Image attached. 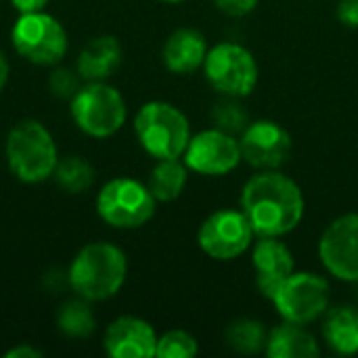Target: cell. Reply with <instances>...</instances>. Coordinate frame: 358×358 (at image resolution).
I'll list each match as a JSON object with an SVG mask.
<instances>
[{
  "label": "cell",
  "mask_w": 358,
  "mask_h": 358,
  "mask_svg": "<svg viewBox=\"0 0 358 358\" xmlns=\"http://www.w3.org/2000/svg\"><path fill=\"white\" fill-rule=\"evenodd\" d=\"M239 208L256 237H285L302 222L306 199L294 178L281 170H262L243 185Z\"/></svg>",
  "instance_id": "1"
},
{
  "label": "cell",
  "mask_w": 358,
  "mask_h": 358,
  "mask_svg": "<svg viewBox=\"0 0 358 358\" xmlns=\"http://www.w3.org/2000/svg\"><path fill=\"white\" fill-rule=\"evenodd\" d=\"M126 275V254L113 243L92 241L71 260L67 268V285L76 292V296L88 302H103L122 289Z\"/></svg>",
  "instance_id": "2"
},
{
  "label": "cell",
  "mask_w": 358,
  "mask_h": 358,
  "mask_svg": "<svg viewBox=\"0 0 358 358\" xmlns=\"http://www.w3.org/2000/svg\"><path fill=\"white\" fill-rule=\"evenodd\" d=\"M4 153L10 174L25 185L48 180L59 162L57 143L50 130L38 120L15 124L6 136Z\"/></svg>",
  "instance_id": "3"
},
{
  "label": "cell",
  "mask_w": 358,
  "mask_h": 358,
  "mask_svg": "<svg viewBox=\"0 0 358 358\" xmlns=\"http://www.w3.org/2000/svg\"><path fill=\"white\" fill-rule=\"evenodd\" d=\"M134 134L138 145L153 159L182 157L193 136L187 115L166 101H149L136 111Z\"/></svg>",
  "instance_id": "4"
},
{
  "label": "cell",
  "mask_w": 358,
  "mask_h": 358,
  "mask_svg": "<svg viewBox=\"0 0 358 358\" xmlns=\"http://www.w3.org/2000/svg\"><path fill=\"white\" fill-rule=\"evenodd\" d=\"M69 113L78 130L92 138L113 136L128 117L122 92L107 82H86L69 101Z\"/></svg>",
  "instance_id": "5"
},
{
  "label": "cell",
  "mask_w": 358,
  "mask_h": 358,
  "mask_svg": "<svg viewBox=\"0 0 358 358\" xmlns=\"http://www.w3.org/2000/svg\"><path fill=\"white\" fill-rule=\"evenodd\" d=\"M155 210L157 199L136 178H111L96 195V212L113 229H141L155 216Z\"/></svg>",
  "instance_id": "6"
},
{
  "label": "cell",
  "mask_w": 358,
  "mask_h": 358,
  "mask_svg": "<svg viewBox=\"0 0 358 358\" xmlns=\"http://www.w3.org/2000/svg\"><path fill=\"white\" fill-rule=\"evenodd\" d=\"M13 48L34 65H57L63 61L69 40L63 23L46 10L25 13L13 25Z\"/></svg>",
  "instance_id": "7"
},
{
  "label": "cell",
  "mask_w": 358,
  "mask_h": 358,
  "mask_svg": "<svg viewBox=\"0 0 358 358\" xmlns=\"http://www.w3.org/2000/svg\"><path fill=\"white\" fill-rule=\"evenodd\" d=\"M203 73L210 86L222 96L245 99L258 84L256 57L237 42H220L212 46L203 61Z\"/></svg>",
  "instance_id": "8"
},
{
  "label": "cell",
  "mask_w": 358,
  "mask_h": 358,
  "mask_svg": "<svg viewBox=\"0 0 358 358\" xmlns=\"http://www.w3.org/2000/svg\"><path fill=\"white\" fill-rule=\"evenodd\" d=\"M273 304L283 321L308 325L329 308V281L317 273H292L275 292Z\"/></svg>",
  "instance_id": "9"
},
{
  "label": "cell",
  "mask_w": 358,
  "mask_h": 358,
  "mask_svg": "<svg viewBox=\"0 0 358 358\" xmlns=\"http://www.w3.org/2000/svg\"><path fill=\"white\" fill-rule=\"evenodd\" d=\"M254 237L256 233L241 208H222L212 212L197 231L201 252L218 262H229L245 254L254 245Z\"/></svg>",
  "instance_id": "10"
},
{
  "label": "cell",
  "mask_w": 358,
  "mask_h": 358,
  "mask_svg": "<svg viewBox=\"0 0 358 358\" xmlns=\"http://www.w3.org/2000/svg\"><path fill=\"white\" fill-rule=\"evenodd\" d=\"M319 260L338 281L358 283V212L329 222L319 239Z\"/></svg>",
  "instance_id": "11"
},
{
  "label": "cell",
  "mask_w": 358,
  "mask_h": 358,
  "mask_svg": "<svg viewBox=\"0 0 358 358\" xmlns=\"http://www.w3.org/2000/svg\"><path fill=\"white\" fill-rule=\"evenodd\" d=\"M182 162L195 174L224 176L243 162L239 138L216 126L201 130L191 136L182 153Z\"/></svg>",
  "instance_id": "12"
},
{
  "label": "cell",
  "mask_w": 358,
  "mask_h": 358,
  "mask_svg": "<svg viewBox=\"0 0 358 358\" xmlns=\"http://www.w3.org/2000/svg\"><path fill=\"white\" fill-rule=\"evenodd\" d=\"M241 159L254 170H281L294 151L292 134L273 120H256L239 134Z\"/></svg>",
  "instance_id": "13"
},
{
  "label": "cell",
  "mask_w": 358,
  "mask_h": 358,
  "mask_svg": "<svg viewBox=\"0 0 358 358\" xmlns=\"http://www.w3.org/2000/svg\"><path fill=\"white\" fill-rule=\"evenodd\" d=\"M252 268L258 292L273 300L279 285L296 271V260L281 237H258L252 248Z\"/></svg>",
  "instance_id": "14"
},
{
  "label": "cell",
  "mask_w": 358,
  "mask_h": 358,
  "mask_svg": "<svg viewBox=\"0 0 358 358\" xmlns=\"http://www.w3.org/2000/svg\"><path fill=\"white\" fill-rule=\"evenodd\" d=\"M103 346L111 358H151L157 350V334L141 317H120L105 329Z\"/></svg>",
  "instance_id": "15"
},
{
  "label": "cell",
  "mask_w": 358,
  "mask_h": 358,
  "mask_svg": "<svg viewBox=\"0 0 358 358\" xmlns=\"http://www.w3.org/2000/svg\"><path fill=\"white\" fill-rule=\"evenodd\" d=\"M208 50V40L199 29L178 27L166 38L162 48V61L168 71L176 76H189L203 67Z\"/></svg>",
  "instance_id": "16"
},
{
  "label": "cell",
  "mask_w": 358,
  "mask_h": 358,
  "mask_svg": "<svg viewBox=\"0 0 358 358\" xmlns=\"http://www.w3.org/2000/svg\"><path fill=\"white\" fill-rule=\"evenodd\" d=\"M122 57L124 50L115 36H94L80 50L76 69L86 82H105L120 69Z\"/></svg>",
  "instance_id": "17"
},
{
  "label": "cell",
  "mask_w": 358,
  "mask_h": 358,
  "mask_svg": "<svg viewBox=\"0 0 358 358\" xmlns=\"http://www.w3.org/2000/svg\"><path fill=\"white\" fill-rule=\"evenodd\" d=\"M321 334L327 348L340 357L358 355V308L355 304L329 306L321 317Z\"/></svg>",
  "instance_id": "18"
},
{
  "label": "cell",
  "mask_w": 358,
  "mask_h": 358,
  "mask_svg": "<svg viewBox=\"0 0 358 358\" xmlns=\"http://www.w3.org/2000/svg\"><path fill=\"white\" fill-rule=\"evenodd\" d=\"M268 358H317L321 357V344L304 325L283 321L268 331L266 348Z\"/></svg>",
  "instance_id": "19"
},
{
  "label": "cell",
  "mask_w": 358,
  "mask_h": 358,
  "mask_svg": "<svg viewBox=\"0 0 358 358\" xmlns=\"http://www.w3.org/2000/svg\"><path fill=\"white\" fill-rule=\"evenodd\" d=\"M187 182H189V168L185 162H180V157H174V159H157V164L149 174L147 187L151 189L157 201L168 203L182 195Z\"/></svg>",
  "instance_id": "20"
},
{
  "label": "cell",
  "mask_w": 358,
  "mask_h": 358,
  "mask_svg": "<svg viewBox=\"0 0 358 358\" xmlns=\"http://www.w3.org/2000/svg\"><path fill=\"white\" fill-rule=\"evenodd\" d=\"M266 340H268V331H266L264 323L250 319V317L235 319L233 323H229V327L224 331L227 346L239 355L262 352L266 348Z\"/></svg>",
  "instance_id": "21"
},
{
  "label": "cell",
  "mask_w": 358,
  "mask_h": 358,
  "mask_svg": "<svg viewBox=\"0 0 358 358\" xmlns=\"http://www.w3.org/2000/svg\"><path fill=\"white\" fill-rule=\"evenodd\" d=\"M57 327L67 338H88L96 329L94 313L84 298L67 300L57 313Z\"/></svg>",
  "instance_id": "22"
},
{
  "label": "cell",
  "mask_w": 358,
  "mask_h": 358,
  "mask_svg": "<svg viewBox=\"0 0 358 358\" xmlns=\"http://www.w3.org/2000/svg\"><path fill=\"white\" fill-rule=\"evenodd\" d=\"M52 178L65 193L78 195L94 185V168L82 155H67L57 162Z\"/></svg>",
  "instance_id": "23"
},
{
  "label": "cell",
  "mask_w": 358,
  "mask_h": 358,
  "mask_svg": "<svg viewBox=\"0 0 358 358\" xmlns=\"http://www.w3.org/2000/svg\"><path fill=\"white\" fill-rule=\"evenodd\" d=\"M212 122H214L216 128H220V130H224L229 134H241L252 120H250L248 109L239 103V99L224 96L214 105Z\"/></svg>",
  "instance_id": "24"
},
{
  "label": "cell",
  "mask_w": 358,
  "mask_h": 358,
  "mask_svg": "<svg viewBox=\"0 0 358 358\" xmlns=\"http://www.w3.org/2000/svg\"><path fill=\"white\" fill-rule=\"evenodd\" d=\"M199 352L195 336L185 329H172L157 338V358H193Z\"/></svg>",
  "instance_id": "25"
},
{
  "label": "cell",
  "mask_w": 358,
  "mask_h": 358,
  "mask_svg": "<svg viewBox=\"0 0 358 358\" xmlns=\"http://www.w3.org/2000/svg\"><path fill=\"white\" fill-rule=\"evenodd\" d=\"M80 73L78 69H69V67H59L50 73L48 78V88L57 99H73V94L82 88L80 86Z\"/></svg>",
  "instance_id": "26"
},
{
  "label": "cell",
  "mask_w": 358,
  "mask_h": 358,
  "mask_svg": "<svg viewBox=\"0 0 358 358\" xmlns=\"http://www.w3.org/2000/svg\"><path fill=\"white\" fill-rule=\"evenodd\" d=\"M260 0H214L216 8L229 17H245L250 15Z\"/></svg>",
  "instance_id": "27"
},
{
  "label": "cell",
  "mask_w": 358,
  "mask_h": 358,
  "mask_svg": "<svg viewBox=\"0 0 358 358\" xmlns=\"http://www.w3.org/2000/svg\"><path fill=\"white\" fill-rule=\"evenodd\" d=\"M338 19L346 25V27H358V0H340L338 8H336Z\"/></svg>",
  "instance_id": "28"
},
{
  "label": "cell",
  "mask_w": 358,
  "mask_h": 358,
  "mask_svg": "<svg viewBox=\"0 0 358 358\" xmlns=\"http://www.w3.org/2000/svg\"><path fill=\"white\" fill-rule=\"evenodd\" d=\"M10 4L15 6V10L19 15H25V13H38V10H44L48 0H10Z\"/></svg>",
  "instance_id": "29"
},
{
  "label": "cell",
  "mask_w": 358,
  "mask_h": 358,
  "mask_svg": "<svg viewBox=\"0 0 358 358\" xmlns=\"http://www.w3.org/2000/svg\"><path fill=\"white\" fill-rule=\"evenodd\" d=\"M6 358H40L42 357V350H36L34 346H27V344H21V346H15L10 350L4 352Z\"/></svg>",
  "instance_id": "30"
},
{
  "label": "cell",
  "mask_w": 358,
  "mask_h": 358,
  "mask_svg": "<svg viewBox=\"0 0 358 358\" xmlns=\"http://www.w3.org/2000/svg\"><path fill=\"white\" fill-rule=\"evenodd\" d=\"M6 82H8V61H6V57L0 52V92L4 90Z\"/></svg>",
  "instance_id": "31"
},
{
  "label": "cell",
  "mask_w": 358,
  "mask_h": 358,
  "mask_svg": "<svg viewBox=\"0 0 358 358\" xmlns=\"http://www.w3.org/2000/svg\"><path fill=\"white\" fill-rule=\"evenodd\" d=\"M159 2H168V4H176V2H182V0H159Z\"/></svg>",
  "instance_id": "32"
}]
</instances>
